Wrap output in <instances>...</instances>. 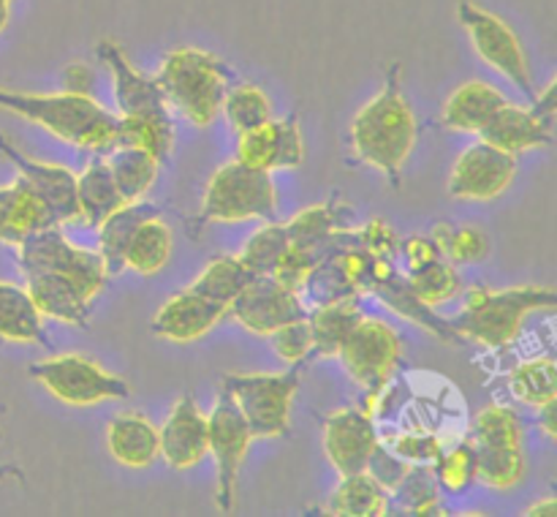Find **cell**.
I'll use <instances>...</instances> for the list:
<instances>
[{
	"label": "cell",
	"instance_id": "6da1fadb",
	"mask_svg": "<svg viewBox=\"0 0 557 517\" xmlns=\"http://www.w3.org/2000/svg\"><path fill=\"white\" fill-rule=\"evenodd\" d=\"M348 139L359 163L379 169L395 188L400 185L403 167L417 145V118L403 96L400 65H392L384 87L354 114Z\"/></svg>",
	"mask_w": 557,
	"mask_h": 517
},
{
	"label": "cell",
	"instance_id": "7a4b0ae2",
	"mask_svg": "<svg viewBox=\"0 0 557 517\" xmlns=\"http://www.w3.org/2000/svg\"><path fill=\"white\" fill-rule=\"evenodd\" d=\"M0 107L41 125L60 141L92 152H109L117 145V114L96 96L76 93H20L0 87Z\"/></svg>",
	"mask_w": 557,
	"mask_h": 517
},
{
	"label": "cell",
	"instance_id": "3957f363",
	"mask_svg": "<svg viewBox=\"0 0 557 517\" xmlns=\"http://www.w3.org/2000/svg\"><path fill=\"white\" fill-rule=\"evenodd\" d=\"M557 310V288L553 286H471L466 292L462 313L451 319L460 341L484 348H509L520 341L522 327L531 313Z\"/></svg>",
	"mask_w": 557,
	"mask_h": 517
},
{
	"label": "cell",
	"instance_id": "277c9868",
	"mask_svg": "<svg viewBox=\"0 0 557 517\" xmlns=\"http://www.w3.org/2000/svg\"><path fill=\"white\" fill-rule=\"evenodd\" d=\"M156 82L169 109H177L196 128H207L221 114L228 69L207 49L180 47L163 58Z\"/></svg>",
	"mask_w": 557,
	"mask_h": 517
},
{
	"label": "cell",
	"instance_id": "5b68a950",
	"mask_svg": "<svg viewBox=\"0 0 557 517\" xmlns=\"http://www.w3.org/2000/svg\"><path fill=\"white\" fill-rule=\"evenodd\" d=\"M277 188L272 172L243 161H228L210 177L201 199V223L275 221Z\"/></svg>",
	"mask_w": 557,
	"mask_h": 517
},
{
	"label": "cell",
	"instance_id": "8992f818",
	"mask_svg": "<svg viewBox=\"0 0 557 517\" xmlns=\"http://www.w3.org/2000/svg\"><path fill=\"white\" fill-rule=\"evenodd\" d=\"M403 354V341L395 330H392L386 321L373 319V316H364L354 324V330L348 332V337L343 341L337 357L346 365L348 376L357 381L359 386L368 395L362 411L375 417L379 411V397L384 395L386 384L395 376L397 362H400Z\"/></svg>",
	"mask_w": 557,
	"mask_h": 517
},
{
	"label": "cell",
	"instance_id": "52a82bcc",
	"mask_svg": "<svg viewBox=\"0 0 557 517\" xmlns=\"http://www.w3.org/2000/svg\"><path fill=\"white\" fill-rule=\"evenodd\" d=\"M221 386L234 397L256 441L286 433L299 390L297 365L286 373H226Z\"/></svg>",
	"mask_w": 557,
	"mask_h": 517
},
{
	"label": "cell",
	"instance_id": "ba28073f",
	"mask_svg": "<svg viewBox=\"0 0 557 517\" xmlns=\"http://www.w3.org/2000/svg\"><path fill=\"white\" fill-rule=\"evenodd\" d=\"M22 275L30 272H63L76 286L82 288L87 299H96L101 288L107 286V261L98 250L79 248L63 234V226H47L41 232L30 234L25 243L16 248Z\"/></svg>",
	"mask_w": 557,
	"mask_h": 517
},
{
	"label": "cell",
	"instance_id": "9c48e42d",
	"mask_svg": "<svg viewBox=\"0 0 557 517\" xmlns=\"http://www.w3.org/2000/svg\"><path fill=\"white\" fill-rule=\"evenodd\" d=\"M27 373L69 406H96V403L123 401L131 395L125 379L109 373L103 365L79 352L38 359L27 368Z\"/></svg>",
	"mask_w": 557,
	"mask_h": 517
},
{
	"label": "cell",
	"instance_id": "30bf717a",
	"mask_svg": "<svg viewBox=\"0 0 557 517\" xmlns=\"http://www.w3.org/2000/svg\"><path fill=\"white\" fill-rule=\"evenodd\" d=\"M457 20L466 27L468 38H471V47L476 49V54L490 69L506 76L517 90L536 98L525 47H522L520 36H517L515 27L504 16L493 14V11L482 9V5L471 3V0H462L457 5Z\"/></svg>",
	"mask_w": 557,
	"mask_h": 517
},
{
	"label": "cell",
	"instance_id": "8fae6325",
	"mask_svg": "<svg viewBox=\"0 0 557 517\" xmlns=\"http://www.w3.org/2000/svg\"><path fill=\"white\" fill-rule=\"evenodd\" d=\"M253 441L243 411L221 386L215 406L207 414V444H210V455L215 460V504L221 512H232L237 504L239 468H243Z\"/></svg>",
	"mask_w": 557,
	"mask_h": 517
},
{
	"label": "cell",
	"instance_id": "7c38bea8",
	"mask_svg": "<svg viewBox=\"0 0 557 517\" xmlns=\"http://www.w3.org/2000/svg\"><path fill=\"white\" fill-rule=\"evenodd\" d=\"M517 177V156L479 139L457 156L449 194L460 201H495Z\"/></svg>",
	"mask_w": 557,
	"mask_h": 517
},
{
	"label": "cell",
	"instance_id": "4fadbf2b",
	"mask_svg": "<svg viewBox=\"0 0 557 517\" xmlns=\"http://www.w3.org/2000/svg\"><path fill=\"white\" fill-rule=\"evenodd\" d=\"M310 310L302 294L292 292L272 275H253V281L232 299L228 316L253 335H272L277 327L294 319H305Z\"/></svg>",
	"mask_w": 557,
	"mask_h": 517
},
{
	"label": "cell",
	"instance_id": "5bb4252c",
	"mask_svg": "<svg viewBox=\"0 0 557 517\" xmlns=\"http://www.w3.org/2000/svg\"><path fill=\"white\" fill-rule=\"evenodd\" d=\"M0 156L9 158L16 167V172L38 190V196L44 199V205L49 207V216H52L54 226H65V223L79 221V201H76V174L69 167H60V163H47L36 161V158H27L25 152L16 150L14 145L0 136Z\"/></svg>",
	"mask_w": 557,
	"mask_h": 517
},
{
	"label": "cell",
	"instance_id": "9a60e30c",
	"mask_svg": "<svg viewBox=\"0 0 557 517\" xmlns=\"http://www.w3.org/2000/svg\"><path fill=\"white\" fill-rule=\"evenodd\" d=\"M379 444L373 417L362 408H337L324 419V452L341 477L364 471Z\"/></svg>",
	"mask_w": 557,
	"mask_h": 517
},
{
	"label": "cell",
	"instance_id": "2e32d148",
	"mask_svg": "<svg viewBox=\"0 0 557 517\" xmlns=\"http://www.w3.org/2000/svg\"><path fill=\"white\" fill-rule=\"evenodd\" d=\"M237 161L248 163L264 172L277 169H297L305 161V141L299 123L294 118L275 120L259 125L253 131H245L237 139Z\"/></svg>",
	"mask_w": 557,
	"mask_h": 517
},
{
	"label": "cell",
	"instance_id": "e0dca14e",
	"mask_svg": "<svg viewBox=\"0 0 557 517\" xmlns=\"http://www.w3.org/2000/svg\"><path fill=\"white\" fill-rule=\"evenodd\" d=\"M98 58L112 74V90L114 103H117V118H128V114H163L169 112V103L163 98L161 87H158L156 76L141 74L134 69L125 52L120 49L117 41H101L98 44Z\"/></svg>",
	"mask_w": 557,
	"mask_h": 517
},
{
	"label": "cell",
	"instance_id": "ac0fdd59",
	"mask_svg": "<svg viewBox=\"0 0 557 517\" xmlns=\"http://www.w3.org/2000/svg\"><path fill=\"white\" fill-rule=\"evenodd\" d=\"M226 313V305L215 303V299L205 297L188 286L161 305V310L152 316L150 330L163 341L190 343L205 337Z\"/></svg>",
	"mask_w": 557,
	"mask_h": 517
},
{
	"label": "cell",
	"instance_id": "d6986e66",
	"mask_svg": "<svg viewBox=\"0 0 557 517\" xmlns=\"http://www.w3.org/2000/svg\"><path fill=\"white\" fill-rule=\"evenodd\" d=\"M161 457L177 471L194 468L210 455L207 444V414H201L199 403L190 395H183L169 411L161 424Z\"/></svg>",
	"mask_w": 557,
	"mask_h": 517
},
{
	"label": "cell",
	"instance_id": "ffe728a7",
	"mask_svg": "<svg viewBox=\"0 0 557 517\" xmlns=\"http://www.w3.org/2000/svg\"><path fill=\"white\" fill-rule=\"evenodd\" d=\"M479 139L490 141L493 147L511 152V156H522V152L553 145V120L542 118L528 107L506 101L493 114V120L479 131Z\"/></svg>",
	"mask_w": 557,
	"mask_h": 517
},
{
	"label": "cell",
	"instance_id": "44dd1931",
	"mask_svg": "<svg viewBox=\"0 0 557 517\" xmlns=\"http://www.w3.org/2000/svg\"><path fill=\"white\" fill-rule=\"evenodd\" d=\"M54 226L49 207L25 177L0 185V243L20 248L30 234Z\"/></svg>",
	"mask_w": 557,
	"mask_h": 517
},
{
	"label": "cell",
	"instance_id": "7402d4cb",
	"mask_svg": "<svg viewBox=\"0 0 557 517\" xmlns=\"http://www.w3.org/2000/svg\"><path fill=\"white\" fill-rule=\"evenodd\" d=\"M107 446L120 466L147 468L161 455V430L139 411L117 414L107 424Z\"/></svg>",
	"mask_w": 557,
	"mask_h": 517
},
{
	"label": "cell",
	"instance_id": "603a6c76",
	"mask_svg": "<svg viewBox=\"0 0 557 517\" xmlns=\"http://www.w3.org/2000/svg\"><path fill=\"white\" fill-rule=\"evenodd\" d=\"M509 98L504 96V90L490 82L471 79L466 85L457 87L449 98H446L444 109H441V123L449 131L457 134H476L484 125L493 120V114L498 112Z\"/></svg>",
	"mask_w": 557,
	"mask_h": 517
},
{
	"label": "cell",
	"instance_id": "cb8c5ba5",
	"mask_svg": "<svg viewBox=\"0 0 557 517\" xmlns=\"http://www.w3.org/2000/svg\"><path fill=\"white\" fill-rule=\"evenodd\" d=\"M25 288L41 316L58 319L63 324L85 327L90 316V299L63 272H30L25 275Z\"/></svg>",
	"mask_w": 557,
	"mask_h": 517
},
{
	"label": "cell",
	"instance_id": "d4e9b609",
	"mask_svg": "<svg viewBox=\"0 0 557 517\" xmlns=\"http://www.w3.org/2000/svg\"><path fill=\"white\" fill-rule=\"evenodd\" d=\"M76 201H79V221L92 229L101 226L117 207L125 205L107 158H92L85 172L76 174Z\"/></svg>",
	"mask_w": 557,
	"mask_h": 517
},
{
	"label": "cell",
	"instance_id": "484cf974",
	"mask_svg": "<svg viewBox=\"0 0 557 517\" xmlns=\"http://www.w3.org/2000/svg\"><path fill=\"white\" fill-rule=\"evenodd\" d=\"M392 495L368 471L343 473L341 484L326 498L324 512L335 517H384L389 515Z\"/></svg>",
	"mask_w": 557,
	"mask_h": 517
},
{
	"label": "cell",
	"instance_id": "4316f807",
	"mask_svg": "<svg viewBox=\"0 0 557 517\" xmlns=\"http://www.w3.org/2000/svg\"><path fill=\"white\" fill-rule=\"evenodd\" d=\"M0 337L11 343L47 346L41 310L36 308L25 286L9 281H0Z\"/></svg>",
	"mask_w": 557,
	"mask_h": 517
},
{
	"label": "cell",
	"instance_id": "83f0119b",
	"mask_svg": "<svg viewBox=\"0 0 557 517\" xmlns=\"http://www.w3.org/2000/svg\"><path fill=\"white\" fill-rule=\"evenodd\" d=\"M107 163L125 205L147 199L158 180V169H161V161L152 152L131 145H114L107 152Z\"/></svg>",
	"mask_w": 557,
	"mask_h": 517
},
{
	"label": "cell",
	"instance_id": "f1b7e54d",
	"mask_svg": "<svg viewBox=\"0 0 557 517\" xmlns=\"http://www.w3.org/2000/svg\"><path fill=\"white\" fill-rule=\"evenodd\" d=\"M359 319H362L359 297L313 305V310L308 313L310 330H313V357H337L343 341Z\"/></svg>",
	"mask_w": 557,
	"mask_h": 517
},
{
	"label": "cell",
	"instance_id": "f546056e",
	"mask_svg": "<svg viewBox=\"0 0 557 517\" xmlns=\"http://www.w3.org/2000/svg\"><path fill=\"white\" fill-rule=\"evenodd\" d=\"M158 216L156 207L150 201H134V205H123L98 226V254L107 261L109 275L112 272L125 270V250H128L131 237L139 229L141 221Z\"/></svg>",
	"mask_w": 557,
	"mask_h": 517
},
{
	"label": "cell",
	"instance_id": "4dcf8cb0",
	"mask_svg": "<svg viewBox=\"0 0 557 517\" xmlns=\"http://www.w3.org/2000/svg\"><path fill=\"white\" fill-rule=\"evenodd\" d=\"M346 212L348 207L335 199L305 207L302 212H297V216L286 223L288 237H292V243L319 250L321 256V250L330 245L332 234L341 232V229L346 226Z\"/></svg>",
	"mask_w": 557,
	"mask_h": 517
},
{
	"label": "cell",
	"instance_id": "1f68e13d",
	"mask_svg": "<svg viewBox=\"0 0 557 517\" xmlns=\"http://www.w3.org/2000/svg\"><path fill=\"white\" fill-rule=\"evenodd\" d=\"M172 256V229L158 216L147 218L131 237L128 250H125V267L139 275H156L166 267Z\"/></svg>",
	"mask_w": 557,
	"mask_h": 517
},
{
	"label": "cell",
	"instance_id": "d6a6232c",
	"mask_svg": "<svg viewBox=\"0 0 557 517\" xmlns=\"http://www.w3.org/2000/svg\"><path fill=\"white\" fill-rule=\"evenodd\" d=\"M509 390L525 406L539 408L557 395V357L539 354L509 370Z\"/></svg>",
	"mask_w": 557,
	"mask_h": 517
},
{
	"label": "cell",
	"instance_id": "836d02e7",
	"mask_svg": "<svg viewBox=\"0 0 557 517\" xmlns=\"http://www.w3.org/2000/svg\"><path fill=\"white\" fill-rule=\"evenodd\" d=\"M117 145L141 147L158 161H166L174 147L172 114H128L117 118Z\"/></svg>",
	"mask_w": 557,
	"mask_h": 517
},
{
	"label": "cell",
	"instance_id": "e575fe53",
	"mask_svg": "<svg viewBox=\"0 0 557 517\" xmlns=\"http://www.w3.org/2000/svg\"><path fill=\"white\" fill-rule=\"evenodd\" d=\"M476 479L490 490H515L528 473L525 446H473Z\"/></svg>",
	"mask_w": 557,
	"mask_h": 517
},
{
	"label": "cell",
	"instance_id": "d590c367",
	"mask_svg": "<svg viewBox=\"0 0 557 517\" xmlns=\"http://www.w3.org/2000/svg\"><path fill=\"white\" fill-rule=\"evenodd\" d=\"M250 281H253V272L245 267V261L239 259V256L223 254L215 256V259L201 270V275L190 283V288L228 308L232 299L237 297Z\"/></svg>",
	"mask_w": 557,
	"mask_h": 517
},
{
	"label": "cell",
	"instance_id": "8d00e7d4",
	"mask_svg": "<svg viewBox=\"0 0 557 517\" xmlns=\"http://www.w3.org/2000/svg\"><path fill=\"white\" fill-rule=\"evenodd\" d=\"M221 112L226 114L228 125H232L237 134L259 128V125L270 123V120L275 118L272 101L267 98V93L261 90L259 85H253V82H239V85L228 87Z\"/></svg>",
	"mask_w": 557,
	"mask_h": 517
},
{
	"label": "cell",
	"instance_id": "74e56055",
	"mask_svg": "<svg viewBox=\"0 0 557 517\" xmlns=\"http://www.w3.org/2000/svg\"><path fill=\"white\" fill-rule=\"evenodd\" d=\"M408 288L413 292V297L419 303H424L428 308H438V305L449 303L460 294L462 281L457 267L449 259H438L433 264L417 267V270H408L406 275Z\"/></svg>",
	"mask_w": 557,
	"mask_h": 517
},
{
	"label": "cell",
	"instance_id": "f35d334b",
	"mask_svg": "<svg viewBox=\"0 0 557 517\" xmlns=\"http://www.w3.org/2000/svg\"><path fill=\"white\" fill-rule=\"evenodd\" d=\"M522 419L506 403H487L473 417V446H522Z\"/></svg>",
	"mask_w": 557,
	"mask_h": 517
},
{
	"label": "cell",
	"instance_id": "ab89813d",
	"mask_svg": "<svg viewBox=\"0 0 557 517\" xmlns=\"http://www.w3.org/2000/svg\"><path fill=\"white\" fill-rule=\"evenodd\" d=\"M441 254L451 261V264H473V261L487 259L490 254V237L479 226L468 223V226H451L449 221H438L430 232Z\"/></svg>",
	"mask_w": 557,
	"mask_h": 517
},
{
	"label": "cell",
	"instance_id": "60d3db41",
	"mask_svg": "<svg viewBox=\"0 0 557 517\" xmlns=\"http://www.w3.org/2000/svg\"><path fill=\"white\" fill-rule=\"evenodd\" d=\"M441 484L435 479L433 463H411L408 473L403 477L400 488L392 495H397L406 515H438Z\"/></svg>",
	"mask_w": 557,
	"mask_h": 517
},
{
	"label": "cell",
	"instance_id": "b9f144b4",
	"mask_svg": "<svg viewBox=\"0 0 557 517\" xmlns=\"http://www.w3.org/2000/svg\"><path fill=\"white\" fill-rule=\"evenodd\" d=\"M288 245H292V237H288L286 223L267 221L259 232L250 234L239 259L245 261V267L253 275H272L277 259H281Z\"/></svg>",
	"mask_w": 557,
	"mask_h": 517
},
{
	"label": "cell",
	"instance_id": "7bdbcfd3",
	"mask_svg": "<svg viewBox=\"0 0 557 517\" xmlns=\"http://www.w3.org/2000/svg\"><path fill=\"white\" fill-rule=\"evenodd\" d=\"M435 479L449 493H462L476 479V452L471 441H457L449 450H441L433 463Z\"/></svg>",
	"mask_w": 557,
	"mask_h": 517
},
{
	"label": "cell",
	"instance_id": "ee69618b",
	"mask_svg": "<svg viewBox=\"0 0 557 517\" xmlns=\"http://www.w3.org/2000/svg\"><path fill=\"white\" fill-rule=\"evenodd\" d=\"M267 337H270L277 357L288 365H297V368L310 357V354H313V330H310L308 316L277 327V330Z\"/></svg>",
	"mask_w": 557,
	"mask_h": 517
},
{
	"label": "cell",
	"instance_id": "f6af8a7d",
	"mask_svg": "<svg viewBox=\"0 0 557 517\" xmlns=\"http://www.w3.org/2000/svg\"><path fill=\"white\" fill-rule=\"evenodd\" d=\"M319 259H321L319 250L292 243L286 250H283L281 259H277L275 270H272V278H275L277 283H283L286 288H292V292L302 294L305 283H308L310 272L315 270Z\"/></svg>",
	"mask_w": 557,
	"mask_h": 517
},
{
	"label": "cell",
	"instance_id": "bcb514c9",
	"mask_svg": "<svg viewBox=\"0 0 557 517\" xmlns=\"http://www.w3.org/2000/svg\"><path fill=\"white\" fill-rule=\"evenodd\" d=\"M351 239L364 250V254L375 256V259H395L400 254V237L395 229L384 221V218H373V221L362 223V226L351 229Z\"/></svg>",
	"mask_w": 557,
	"mask_h": 517
},
{
	"label": "cell",
	"instance_id": "7dc6e473",
	"mask_svg": "<svg viewBox=\"0 0 557 517\" xmlns=\"http://www.w3.org/2000/svg\"><path fill=\"white\" fill-rule=\"evenodd\" d=\"M408 468H411V463L403 460L397 452L386 450V446L379 444L373 450V455H370L368 468H364V471H368L370 477H373L375 482H379L381 488L392 495L397 488H400V482H403V477L408 473Z\"/></svg>",
	"mask_w": 557,
	"mask_h": 517
},
{
	"label": "cell",
	"instance_id": "c3c4849f",
	"mask_svg": "<svg viewBox=\"0 0 557 517\" xmlns=\"http://www.w3.org/2000/svg\"><path fill=\"white\" fill-rule=\"evenodd\" d=\"M444 450V441L435 433H403L392 441V452L408 463H435Z\"/></svg>",
	"mask_w": 557,
	"mask_h": 517
},
{
	"label": "cell",
	"instance_id": "681fc988",
	"mask_svg": "<svg viewBox=\"0 0 557 517\" xmlns=\"http://www.w3.org/2000/svg\"><path fill=\"white\" fill-rule=\"evenodd\" d=\"M400 250L408 261V270H417V267L433 264V261L446 259L430 234H413V237H408L406 243H400Z\"/></svg>",
	"mask_w": 557,
	"mask_h": 517
},
{
	"label": "cell",
	"instance_id": "f907efd6",
	"mask_svg": "<svg viewBox=\"0 0 557 517\" xmlns=\"http://www.w3.org/2000/svg\"><path fill=\"white\" fill-rule=\"evenodd\" d=\"M63 90L76 96H96V71L87 63H69L63 71Z\"/></svg>",
	"mask_w": 557,
	"mask_h": 517
},
{
	"label": "cell",
	"instance_id": "816d5d0a",
	"mask_svg": "<svg viewBox=\"0 0 557 517\" xmlns=\"http://www.w3.org/2000/svg\"><path fill=\"white\" fill-rule=\"evenodd\" d=\"M536 424L549 441H555L557 444V395L553 401H547L544 406L536 408Z\"/></svg>",
	"mask_w": 557,
	"mask_h": 517
},
{
	"label": "cell",
	"instance_id": "f5cc1de1",
	"mask_svg": "<svg viewBox=\"0 0 557 517\" xmlns=\"http://www.w3.org/2000/svg\"><path fill=\"white\" fill-rule=\"evenodd\" d=\"M531 109L536 114H542V118H549V120L557 118V74H555V79L549 82V85L544 87L536 98H533Z\"/></svg>",
	"mask_w": 557,
	"mask_h": 517
},
{
	"label": "cell",
	"instance_id": "db71d44e",
	"mask_svg": "<svg viewBox=\"0 0 557 517\" xmlns=\"http://www.w3.org/2000/svg\"><path fill=\"white\" fill-rule=\"evenodd\" d=\"M525 517H557V493L533 501L525 509Z\"/></svg>",
	"mask_w": 557,
	"mask_h": 517
},
{
	"label": "cell",
	"instance_id": "11a10c76",
	"mask_svg": "<svg viewBox=\"0 0 557 517\" xmlns=\"http://www.w3.org/2000/svg\"><path fill=\"white\" fill-rule=\"evenodd\" d=\"M9 16H11V0H0V33H3V27L9 25Z\"/></svg>",
	"mask_w": 557,
	"mask_h": 517
},
{
	"label": "cell",
	"instance_id": "9f6ffc18",
	"mask_svg": "<svg viewBox=\"0 0 557 517\" xmlns=\"http://www.w3.org/2000/svg\"><path fill=\"white\" fill-rule=\"evenodd\" d=\"M5 477H16V479H20L22 473L16 471V468H0V479H5Z\"/></svg>",
	"mask_w": 557,
	"mask_h": 517
}]
</instances>
